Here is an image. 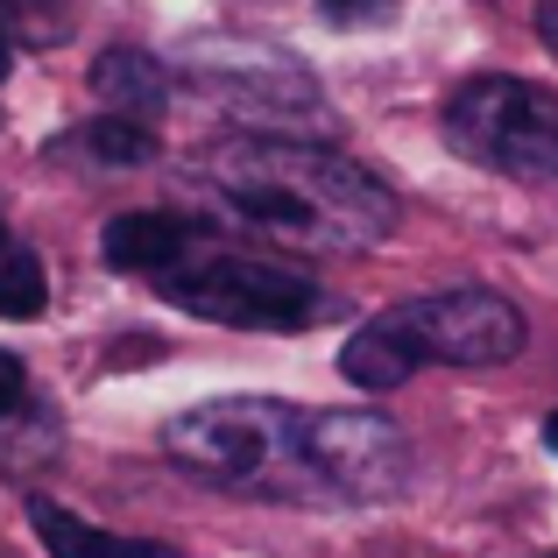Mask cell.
<instances>
[{"instance_id": "6da1fadb", "label": "cell", "mask_w": 558, "mask_h": 558, "mask_svg": "<svg viewBox=\"0 0 558 558\" xmlns=\"http://www.w3.org/2000/svg\"><path fill=\"white\" fill-rule=\"evenodd\" d=\"M191 191L233 227H255L269 241L298 247H375L396 227L389 184L361 163L283 135H233L191 156Z\"/></svg>"}, {"instance_id": "7a4b0ae2", "label": "cell", "mask_w": 558, "mask_h": 558, "mask_svg": "<svg viewBox=\"0 0 558 558\" xmlns=\"http://www.w3.org/2000/svg\"><path fill=\"white\" fill-rule=\"evenodd\" d=\"M523 340H531V318L502 290L460 283L354 326L340 347V375L368 396H389L424 368H502V361L523 354Z\"/></svg>"}, {"instance_id": "3957f363", "label": "cell", "mask_w": 558, "mask_h": 558, "mask_svg": "<svg viewBox=\"0 0 558 558\" xmlns=\"http://www.w3.org/2000/svg\"><path fill=\"white\" fill-rule=\"evenodd\" d=\"M304 424H312V410L283 403V396H213L163 424V452L205 488L298 502V495H318Z\"/></svg>"}, {"instance_id": "277c9868", "label": "cell", "mask_w": 558, "mask_h": 558, "mask_svg": "<svg viewBox=\"0 0 558 558\" xmlns=\"http://www.w3.org/2000/svg\"><path fill=\"white\" fill-rule=\"evenodd\" d=\"M156 290H163V304L205 318V326H241V332H304L332 312L326 290L304 269L247 255V247H205V241H198V255H191L184 269H170Z\"/></svg>"}, {"instance_id": "5b68a950", "label": "cell", "mask_w": 558, "mask_h": 558, "mask_svg": "<svg viewBox=\"0 0 558 558\" xmlns=\"http://www.w3.org/2000/svg\"><path fill=\"white\" fill-rule=\"evenodd\" d=\"M446 142L466 163L517 184H558V93L481 71L446 99Z\"/></svg>"}, {"instance_id": "8992f818", "label": "cell", "mask_w": 558, "mask_h": 558, "mask_svg": "<svg viewBox=\"0 0 558 558\" xmlns=\"http://www.w3.org/2000/svg\"><path fill=\"white\" fill-rule=\"evenodd\" d=\"M304 446H312L318 495L340 502H389L410 481V438L381 410H312Z\"/></svg>"}, {"instance_id": "52a82bcc", "label": "cell", "mask_w": 558, "mask_h": 558, "mask_svg": "<svg viewBox=\"0 0 558 558\" xmlns=\"http://www.w3.org/2000/svg\"><path fill=\"white\" fill-rule=\"evenodd\" d=\"M191 78L233 113H283V107H318V85L298 57L262 50V43H205L191 50Z\"/></svg>"}, {"instance_id": "ba28073f", "label": "cell", "mask_w": 558, "mask_h": 558, "mask_svg": "<svg viewBox=\"0 0 558 558\" xmlns=\"http://www.w3.org/2000/svg\"><path fill=\"white\" fill-rule=\"evenodd\" d=\"M205 233L191 227L184 213H156V205H142V213H121L107 219V233H99V262L121 276H156L163 283L170 269H184L191 255H198Z\"/></svg>"}, {"instance_id": "9c48e42d", "label": "cell", "mask_w": 558, "mask_h": 558, "mask_svg": "<svg viewBox=\"0 0 558 558\" xmlns=\"http://www.w3.org/2000/svg\"><path fill=\"white\" fill-rule=\"evenodd\" d=\"M170 85H178L170 64L149 57V50H107L93 64V93L113 107V121H142V128H149L156 113L170 107Z\"/></svg>"}, {"instance_id": "30bf717a", "label": "cell", "mask_w": 558, "mask_h": 558, "mask_svg": "<svg viewBox=\"0 0 558 558\" xmlns=\"http://www.w3.org/2000/svg\"><path fill=\"white\" fill-rule=\"evenodd\" d=\"M28 523H36V537H43V551H50V558H178L170 545H156V537H113V531H99V523H85L78 509L50 502V495L28 502Z\"/></svg>"}, {"instance_id": "8fae6325", "label": "cell", "mask_w": 558, "mask_h": 558, "mask_svg": "<svg viewBox=\"0 0 558 558\" xmlns=\"http://www.w3.org/2000/svg\"><path fill=\"white\" fill-rule=\"evenodd\" d=\"M43 304H50V276L36 247L0 219V318H43Z\"/></svg>"}, {"instance_id": "7c38bea8", "label": "cell", "mask_w": 558, "mask_h": 558, "mask_svg": "<svg viewBox=\"0 0 558 558\" xmlns=\"http://www.w3.org/2000/svg\"><path fill=\"white\" fill-rule=\"evenodd\" d=\"M78 149L99 156V163H149V156H156V135L142 121H93L78 135Z\"/></svg>"}, {"instance_id": "4fadbf2b", "label": "cell", "mask_w": 558, "mask_h": 558, "mask_svg": "<svg viewBox=\"0 0 558 558\" xmlns=\"http://www.w3.org/2000/svg\"><path fill=\"white\" fill-rule=\"evenodd\" d=\"M22 396H28V368H22V354H8V347H0V424L22 410Z\"/></svg>"}, {"instance_id": "5bb4252c", "label": "cell", "mask_w": 558, "mask_h": 558, "mask_svg": "<svg viewBox=\"0 0 558 558\" xmlns=\"http://www.w3.org/2000/svg\"><path fill=\"white\" fill-rule=\"evenodd\" d=\"M318 8H326L332 22H375V14L389 8V0H318Z\"/></svg>"}, {"instance_id": "9a60e30c", "label": "cell", "mask_w": 558, "mask_h": 558, "mask_svg": "<svg viewBox=\"0 0 558 558\" xmlns=\"http://www.w3.org/2000/svg\"><path fill=\"white\" fill-rule=\"evenodd\" d=\"M537 36H545V50L558 57V0H537Z\"/></svg>"}, {"instance_id": "2e32d148", "label": "cell", "mask_w": 558, "mask_h": 558, "mask_svg": "<svg viewBox=\"0 0 558 558\" xmlns=\"http://www.w3.org/2000/svg\"><path fill=\"white\" fill-rule=\"evenodd\" d=\"M8 71H14V50H8V36H0V85H8Z\"/></svg>"}, {"instance_id": "e0dca14e", "label": "cell", "mask_w": 558, "mask_h": 558, "mask_svg": "<svg viewBox=\"0 0 558 558\" xmlns=\"http://www.w3.org/2000/svg\"><path fill=\"white\" fill-rule=\"evenodd\" d=\"M545 446L558 452V410H551V417H545Z\"/></svg>"}, {"instance_id": "ac0fdd59", "label": "cell", "mask_w": 558, "mask_h": 558, "mask_svg": "<svg viewBox=\"0 0 558 558\" xmlns=\"http://www.w3.org/2000/svg\"><path fill=\"white\" fill-rule=\"evenodd\" d=\"M28 8H50V0H28Z\"/></svg>"}]
</instances>
